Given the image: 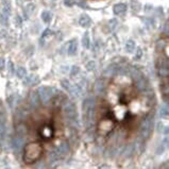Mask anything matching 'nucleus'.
Segmentation results:
<instances>
[{
  "label": "nucleus",
  "mask_w": 169,
  "mask_h": 169,
  "mask_svg": "<svg viewBox=\"0 0 169 169\" xmlns=\"http://www.w3.org/2000/svg\"><path fill=\"white\" fill-rule=\"evenodd\" d=\"M50 33H51V31L50 30H46L44 33H43V35H42V37H41V44L42 45H44V41H45V38L47 37V35H49Z\"/></svg>",
  "instance_id": "obj_24"
},
{
  "label": "nucleus",
  "mask_w": 169,
  "mask_h": 169,
  "mask_svg": "<svg viewBox=\"0 0 169 169\" xmlns=\"http://www.w3.org/2000/svg\"><path fill=\"white\" fill-rule=\"evenodd\" d=\"M164 33H165L167 36H169V26H168V25H166L165 28H164Z\"/></svg>",
  "instance_id": "obj_31"
},
{
  "label": "nucleus",
  "mask_w": 169,
  "mask_h": 169,
  "mask_svg": "<svg viewBox=\"0 0 169 169\" xmlns=\"http://www.w3.org/2000/svg\"><path fill=\"white\" fill-rule=\"evenodd\" d=\"M135 49V43L132 39L127 42V44H125V50L128 51V52H132L133 50Z\"/></svg>",
  "instance_id": "obj_17"
},
{
  "label": "nucleus",
  "mask_w": 169,
  "mask_h": 169,
  "mask_svg": "<svg viewBox=\"0 0 169 169\" xmlns=\"http://www.w3.org/2000/svg\"><path fill=\"white\" fill-rule=\"evenodd\" d=\"M16 75H17L18 78H20V79H23V78H25V77L27 76V70H26V68L18 67L17 69H16Z\"/></svg>",
  "instance_id": "obj_16"
},
{
  "label": "nucleus",
  "mask_w": 169,
  "mask_h": 169,
  "mask_svg": "<svg viewBox=\"0 0 169 169\" xmlns=\"http://www.w3.org/2000/svg\"><path fill=\"white\" fill-rule=\"evenodd\" d=\"M8 67H9V70L11 71L12 73H14V65H13V63H12L11 61H9L8 62Z\"/></svg>",
  "instance_id": "obj_28"
},
{
  "label": "nucleus",
  "mask_w": 169,
  "mask_h": 169,
  "mask_svg": "<svg viewBox=\"0 0 169 169\" xmlns=\"http://www.w3.org/2000/svg\"><path fill=\"white\" fill-rule=\"evenodd\" d=\"M161 90L164 95H169V85H164L161 87Z\"/></svg>",
  "instance_id": "obj_26"
},
{
  "label": "nucleus",
  "mask_w": 169,
  "mask_h": 169,
  "mask_svg": "<svg viewBox=\"0 0 169 169\" xmlns=\"http://www.w3.org/2000/svg\"><path fill=\"white\" fill-rule=\"evenodd\" d=\"M42 154V148L38 144H30L25 147L23 150V162L27 164L34 163Z\"/></svg>",
  "instance_id": "obj_1"
},
{
  "label": "nucleus",
  "mask_w": 169,
  "mask_h": 169,
  "mask_svg": "<svg viewBox=\"0 0 169 169\" xmlns=\"http://www.w3.org/2000/svg\"><path fill=\"white\" fill-rule=\"evenodd\" d=\"M156 129H158V132H160V133H162V131H163V129H164V125L162 121H160V123L156 125Z\"/></svg>",
  "instance_id": "obj_27"
},
{
  "label": "nucleus",
  "mask_w": 169,
  "mask_h": 169,
  "mask_svg": "<svg viewBox=\"0 0 169 169\" xmlns=\"http://www.w3.org/2000/svg\"><path fill=\"white\" fill-rule=\"evenodd\" d=\"M79 23L80 26L86 28V27H88L92 23V19H90V17L87 14H82L79 18Z\"/></svg>",
  "instance_id": "obj_9"
},
{
  "label": "nucleus",
  "mask_w": 169,
  "mask_h": 169,
  "mask_svg": "<svg viewBox=\"0 0 169 169\" xmlns=\"http://www.w3.org/2000/svg\"><path fill=\"white\" fill-rule=\"evenodd\" d=\"M61 85L63 86V88H64L65 90H67V92H69L70 87H71V84L69 83V81H68V80H62V81H61Z\"/></svg>",
  "instance_id": "obj_19"
},
{
  "label": "nucleus",
  "mask_w": 169,
  "mask_h": 169,
  "mask_svg": "<svg viewBox=\"0 0 169 169\" xmlns=\"http://www.w3.org/2000/svg\"><path fill=\"white\" fill-rule=\"evenodd\" d=\"M113 128H114V123L110 119H103L101 120L99 123V131L100 133L103 135L110 133Z\"/></svg>",
  "instance_id": "obj_3"
},
{
  "label": "nucleus",
  "mask_w": 169,
  "mask_h": 169,
  "mask_svg": "<svg viewBox=\"0 0 169 169\" xmlns=\"http://www.w3.org/2000/svg\"><path fill=\"white\" fill-rule=\"evenodd\" d=\"M95 68H96V63L94 61H89L86 64V69L87 70H94Z\"/></svg>",
  "instance_id": "obj_23"
},
{
  "label": "nucleus",
  "mask_w": 169,
  "mask_h": 169,
  "mask_svg": "<svg viewBox=\"0 0 169 169\" xmlns=\"http://www.w3.org/2000/svg\"><path fill=\"white\" fill-rule=\"evenodd\" d=\"M78 51V41L76 38L73 41L70 42L69 46H68V54L69 56H75Z\"/></svg>",
  "instance_id": "obj_10"
},
{
  "label": "nucleus",
  "mask_w": 169,
  "mask_h": 169,
  "mask_svg": "<svg viewBox=\"0 0 169 169\" xmlns=\"http://www.w3.org/2000/svg\"><path fill=\"white\" fill-rule=\"evenodd\" d=\"M53 134H54V132H53V129L49 125H43L41 129H39V135L42 137H44L46 139L50 138V137H52Z\"/></svg>",
  "instance_id": "obj_6"
},
{
  "label": "nucleus",
  "mask_w": 169,
  "mask_h": 169,
  "mask_svg": "<svg viewBox=\"0 0 169 169\" xmlns=\"http://www.w3.org/2000/svg\"><path fill=\"white\" fill-rule=\"evenodd\" d=\"M161 168H169V162H166L165 164L161 165Z\"/></svg>",
  "instance_id": "obj_32"
},
{
  "label": "nucleus",
  "mask_w": 169,
  "mask_h": 169,
  "mask_svg": "<svg viewBox=\"0 0 169 169\" xmlns=\"http://www.w3.org/2000/svg\"><path fill=\"white\" fill-rule=\"evenodd\" d=\"M79 73H80V68L78 67V66H73V67L71 68V71H70V76L76 77Z\"/></svg>",
  "instance_id": "obj_22"
},
{
  "label": "nucleus",
  "mask_w": 169,
  "mask_h": 169,
  "mask_svg": "<svg viewBox=\"0 0 169 169\" xmlns=\"http://www.w3.org/2000/svg\"><path fill=\"white\" fill-rule=\"evenodd\" d=\"M56 93H58V90L52 87H50V86H42V87H39L37 89L38 97H39L41 101L43 102L44 104H48V102L56 96V95H54Z\"/></svg>",
  "instance_id": "obj_2"
},
{
  "label": "nucleus",
  "mask_w": 169,
  "mask_h": 169,
  "mask_svg": "<svg viewBox=\"0 0 169 169\" xmlns=\"http://www.w3.org/2000/svg\"><path fill=\"white\" fill-rule=\"evenodd\" d=\"M15 19H16V21H17V26H19V25H20V21H21V19H20V17H19V16H17V17L15 18Z\"/></svg>",
  "instance_id": "obj_35"
},
{
  "label": "nucleus",
  "mask_w": 169,
  "mask_h": 169,
  "mask_svg": "<svg viewBox=\"0 0 169 169\" xmlns=\"http://www.w3.org/2000/svg\"><path fill=\"white\" fill-rule=\"evenodd\" d=\"M42 19L45 23H49L52 19V13L50 11H44L42 13Z\"/></svg>",
  "instance_id": "obj_13"
},
{
  "label": "nucleus",
  "mask_w": 169,
  "mask_h": 169,
  "mask_svg": "<svg viewBox=\"0 0 169 169\" xmlns=\"http://www.w3.org/2000/svg\"><path fill=\"white\" fill-rule=\"evenodd\" d=\"M23 142H25L23 137L18 136V135L13 137V139H12V147H13V150H14L16 153H18V152L21 150V148H23Z\"/></svg>",
  "instance_id": "obj_5"
},
{
  "label": "nucleus",
  "mask_w": 169,
  "mask_h": 169,
  "mask_svg": "<svg viewBox=\"0 0 169 169\" xmlns=\"http://www.w3.org/2000/svg\"><path fill=\"white\" fill-rule=\"evenodd\" d=\"M37 82H38L37 76H34V75H31V76H28V77L26 76L23 78V83H25V85L31 86V85H35Z\"/></svg>",
  "instance_id": "obj_8"
},
{
  "label": "nucleus",
  "mask_w": 169,
  "mask_h": 169,
  "mask_svg": "<svg viewBox=\"0 0 169 169\" xmlns=\"http://www.w3.org/2000/svg\"><path fill=\"white\" fill-rule=\"evenodd\" d=\"M4 65H6V61H4V58H0V69H2L4 67Z\"/></svg>",
  "instance_id": "obj_29"
},
{
  "label": "nucleus",
  "mask_w": 169,
  "mask_h": 169,
  "mask_svg": "<svg viewBox=\"0 0 169 169\" xmlns=\"http://www.w3.org/2000/svg\"><path fill=\"white\" fill-rule=\"evenodd\" d=\"M117 26H118V20H117L116 18H113L111 20H108V27H110L111 31H114V30L116 29Z\"/></svg>",
  "instance_id": "obj_18"
},
{
  "label": "nucleus",
  "mask_w": 169,
  "mask_h": 169,
  "mask_svg": "<svg viewBox=\"0 0 169 169\" xmlns=\"http://www.w3.org/2000/svg\"><path fill=\"white\" fill-rule=\"evenodd\" d=\"M165 148H166V146H165L164 144H161L160 147H158V150H156V154H158V155L162 154V153H163V152L165 151Z\"/></svg>",
  "instance_id": "obj_25"
},
{
  "label": "nucleus",
  "mask_w": 169,
  "mask_h": 169,
  "mask_svg": "<svg viewBox=\"0 0 169 169\" xmlns=\"http://www.w3.org/2000/svg\"><path fill=\"white\" fill-rule=\"evenodd\" d=\"M160 114H161V116H162V117H166V116H168V114H169V110H168V108H167V106H165V105H163V106H161V112H160Z\"/></svg>",
  "instance_id": "obj_21"
},
{
  "label": "nucleus",
  "mask_w": 169,
  "mask_h": 169,
  "mask_svg": "<svg viewBox=\"0 0 169 169\" xmlns=\"http://www.w3.org/2000/svg\"><path fill=\"white\" fill-rule=\"evenodd\" d=\"M28 100H29V104L32 108H36L39 106V97H38L37 92H32V93L29 94V97H28Z\"/></svg>",
  "instance_id": "obj_4"
},
{
  "label": "nucleus",
  "mask_w": 169,
  "mask_h": 169,
  "mask_svg": "<svg viewBox=\"0 0 169 169\" xmlns=\"http://www.w3.org/2000/svg\"><path fill=\"white\" fill-rule=\"evenodd\" d=\"M65 4H66V6H73V2H70V0H65Z\"/></svg>",
  "instance_id": "obj_33"
},
{
  "label": "nucleus",
  "mask_w": 169,
  "mask_h": 169,
  "mask_svg": "<svg viewBox=\"0 0 169 169\" xmlns=\"http://www.w3.org/2000/svg\"><path fill=\"white\" fill-rule=\"evenodd\" d=\"M82 46L88 49L90 47V41H89V37H88V33L85 32L84 35H83V37H82Z\"/></svg>",
  "instance_id": "obj_14"
},
{
  "label": "nucleus",
  "mask_w": 169,
  "mask_h": 169,
  "mask_svg": "<svg viewBox=\"0 0 169 169\" xmlns=\"http://www.w3.org/2000/svg\"><path fill=\"white\" fill-rule=\"evenodd\" d=\"M34 4L33 3H29L28 6H27V8H26V14H27V16H29L30 14H32L33 13V11H34Z\"/></svg>",
  "instance_id": "obj_20"
},
{
  "label": "nucleus",
  "mask_w": 169,
  "mask_h": 169,
  "mask_svg": "<svg viewBox=\"0 0 169 169\" xmlns=\"http://www.w3.org/2000/svg\"><path fill=\"white\" fill-rule=\"evenodd\" d=\"M142 56V50L140 49H137V58Z\"/></svg>",
  "instance_id": "obj_34"
},
{
  "label": "nucleus",
  "mask_w": 169,
  "mask_h": 169,
  "mask_svg": "<svg viewBox=\"0 0 169 169\" xmlns=\"http://www.w3.org/2000/svg\"><path fill=\"white\" fill-rule=\"evenodd\" d=\"M125 11H127V6H125V3H118V4H115L113 8V12L115 15H121V14H123Z\"/></svg>",
  "instance_id": "obj_7"
},
{
  "label": "nucleus",
  "mask_w": 169,
  "mask_h": 169,
  "mask_svg": "<svg viewBox=\"0 0 169 169\" xmlns=\"http://www.w3.org/2000/svg\"><path fill=\"white\" fill-rule=\"evenodd\" d=\"M168 102H169V100H168Z\"/></svg>",
  "instance_id": "obj_37"
},
{
  "label": "nucleus",
  "mask_w": 169,
  "mask_h": 169,
  "mask_svg": "<svg viewBox=\"0 0 169 169\" xmlns=\"http://www.w3.org/2000/svg\"><path fill=\"white\" fill-rule=\"evenodd\" d=\"M158 73L161 78H167V77H169V66H158Z\"/></svg>",
  "instance_id": "obj_11"
},
{
  "label": "nucleus",
  "mask_w": 169,
  "mask_h": 169,
  "mask_svg": "<svg viewBox=\"0 0 169 169\" xmlns=\"http://www.w3.org/2000/svg\"><path fill=\"white\" fill-rule=\"evenodd\" d=\"M9 17H10L9 15L4 14V13L0 14V23L3 27H9Z\"/></svg>",
  "instance_id": "obj_15"
},
{
  "label": "nucleus",
  "mask_w": 169,
  "mask_h": 169,
  "mask_svg": "<svg viewBox=\"0 0 169 169\" xmlns=\"http://www.w3.org/2000/svg\"><path fill=\"white\" fill-rule=\"evenodd\" d=\"M78 6H83V8H86V4H84V3H78Z\"/></svg>",
  "instance_id": "obj_36"
},
{
  "label": "nucleus",
  "mask_w": 169,
  "mask_h": 169,
  "mask_svg": "<svg viewBox=\"0 0 169 169\" xmlns=\"http://www.w3.org/2000/svg\"><path fill=\"white\" fill-rule=\"evenodd\" d=\"M94 89L96 92V94H102L104 90V85H103V81L102 80H97L95 85H94Z\"/></svg>",
  "instance_id": "obj_12"
},
{
  "label": "nucleus",
  "mask_w": 169,
  "mask_h": 169,
  "mask_svg": "<svg viewBox=\"0 0 169 169\" xmlns=\"http://www.w3.org/2000/svg\"><path fill=\"white\" fill-rule=\"evenodd\" d=\"M163 134H165V135H168L169 134V127H164V129H163Z\"/></svg>",
  "instance_id": "obj_30"
}]
</instances>
